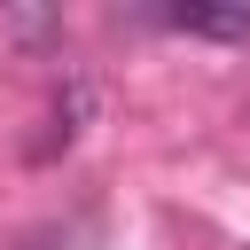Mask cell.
<instances>
[{
    "mask_svg": "<svg viewBox=\"0 0 250 250\" xmlns=\"http://www.w3.org/2000/svg\"><path fill=\"white\" fill-rule=\"evenodd\" d=\"M94 102H102V94H94V78H70V86H62V94L47 102V117H39L47 133H31V141H23V156H31V164H55V156H62V148H70V141L86 133Z\"/></svg>",
    "mask_w": 250,
    "mask_h": 250,
    "instance_id": "obj_1",
    "label": "cell"
},
{
    "mask_svg": "<svg viewBox=\"0 0 250 250\" xmlns=\"http://www.w3.org/2000/svg\"><path fill=\"white\" fill-rule=\"evenodd\" d=\"M164 23L195 31V39H250V8H172Z\"/></svg>",
    "mask_w": 250,
    "mask_h": 250,
    "instance_id": "obj_2",
    "label": "cell"
},
{
    "mask_svg": "<svg viewBox=\"0 0 250 250\" xmlns=\"http://www.w3.org/2000/svg\"><path fill=\"white\" fill-rule=\"evenodd\" d=\"M8 31L23 47H62V16H47V8H8Z\"/></svg>",
    "mask_w": 250,
    "mask_h": 250,
    "instance_id": "obj_3",
    "label": "cell"
}]
</instances>
